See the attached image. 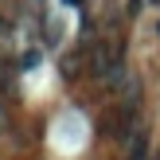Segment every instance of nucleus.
<instances>
[{"label": "nucleus", "instance_id": "39448f33", "mask_svg": "<svg viewBox=\"0 0 160 160\" xmlns=\"http://www.w3.org/2000/svg\"><path fill=\"white\" fill-rule=\"evenodd\" d=\"M62 4H82V0H62Z\"/></svg>", "mask_w": 160, "mask_h": 160}, {"label": "nucleus", "instance_id": "f257e3e1", "mask_svg": "<svg viewBox=\"0 0 160 160\" xmlns=\"http://www.w3.org/2000/svg\"><path fill=\"white\" fill-rule=\"evenodd\" d=\"M125 160H152V156H148V137H145L141 125L129 133V156H125Z\"/></svg>", "mask_w": 160, "mask_h": 160}, {"label": "nucleus", "instance_id": "f03ea898", "mask_svg": "<svg viewBox=\"0 0 160 160\" xmlns=\"http://www.w3.org/2000/svg\"><path fill=\"white\" fill-rule=\"evenodd\" d=\"M59 70H62V78H78L82 59H78V55H62V59H59Z\"/></svg>", "mask_w": 160, "mask_h": 160}, {"label": "nucleus", "instance_id": "7ed1b4c3", "mask_svg": "<svg viewBox=\"0 0 160 160\" xmlns=\"http://www.w3.org/2000/svg\"><path fill=\"white\" fill-rule=\"evenodd\" d=\"M141 4H145V0H129V16H137V12H141Z\"/></svg>", "mask_w": 160, "mask_h": 160}, {"label": "nucleus", "instance_id": "20e7f679", "mask_svg": "<svg viewBox=\"0 0 160 160\" xmlns=\"http://www.w3.org/2000/svg\"><path fill=\"white\" fill-rule=\"evenodd\" d=\"M8 129V117H4V106H0V133Z\"/></svg>", "mask_w": 160, "mask_h": 160}]
</instances>
